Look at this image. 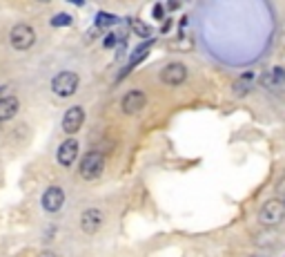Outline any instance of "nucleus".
Returning a JSON list of instances; mask_svg holds the SVG:
<instances>
[{"mask_svg":"<svg viewBox=\"0 0 285 257\" xmlns=\"http://www.w3.org/2000/svg\"><path fill=\"white\" fill-rule=\"evenodd\" d=\"M40 203H43V208L47 212H58L62 208V203H65V193H62V188H58V186L47 188L43 194V199H40Z\"/></svg>","mask_w":285,"mask_h":257,"instance_id":"nucleus-9","label":"nucleus"},{"mask_svg":"<svg viewBox=\"0 0 285 257\" xmlns=\"http://www.w3.org/2000/svg\"><path fill=\"white\" fill-rule=\"evenodd\" d=\"M185 78H187V67L183 63H169L160 72V81L169 87H176L181 83H185Z\"/></svg>","mask_w":285,"mask_h":257,"instance_id":"nucleus-5","label":"nucleus"},{"mask_svg":"<svg viewBox=\"0 0 285 257\" xmlns=\"http://www.w3.org/2000/svg\"><path fill=\"white\" fill-rule=\"evenodd\" d=\"M83 123H85V110L80 105H71L65 112V117H62V130L67 134H76L83 128Z\"/></svg>","mask_w":285,"mask_h":257,"instance_id":"nucleus-6","label":"nucleus"},{"mask_svg":"<svg viewBox=\"0 0 285 257\" xmlns=\"http://www.w3.org/2000/svg\"><path fill=\"white\" fill-rule=\"evenodd\" d=\"M18 108H20V101H18L13 94H4V96H0V123L11 121V119L16 117Z\"/></svg>","mask_w":285,"mask_h":257,"instance_id":"nucleus-12","label":"nucleus"},{"mask_svg":"<svg viewBox=\"0 0 285 257\" xmlns=\"http://www.w3.org/2000/svg\"><path fill=\"white\" fill-rule=\"evenodd\" d=\"M9 38H11V45L16 47V50L25 52V50H29V47L36 43V32H34V27L20 23V25H16V27L11 29Z\"/></svg>","mask_w":285,"mask_h":257,"instance_id":"nucleus-4","label":"nucleus"},{"mask_svg":"<svg viewBox=\"0 0 285 257\" xmlns=\"http://www.w3.org/2000/svg\"><path fill=\"white\" fill-rule=\"evenodd\" d=\"M40 257H56V255H53V253H51V251H45V253H43V255H40Z\"/></svg>","mask_w":285,"mask_h":257,"instance_id":"nucleus-20","label":"nucleus"},{"mask_svg":"<svg viewBox=\"0 0 285 257\" xmlns=\"http://www.w3.org/2000/svg\"><path fill=\"white\" fill-rule=\"evenodd\" d=\"M258 83L270 92H283L285 90V69L283 67H272L270 72H265L261 78H258Z\"/></svg>","mask_w":285,"mask_h":257,"instance_id":"nucleus-7","label":"nucleus"},{"mask_svg":"<svg viewBox=\"0 0 285 257\" xmlns=\"http://www.w3.org/2000/svg\"><path fill=\"white\" fill-rule=\"evenodd\" d=\"M100 226H102V212L98 210V208H87V210L83 212V217H80V228H83V233L94 235V233H98Z\"/></svg>","mask_w":285,"mask_h":257,"instance_id":"nucleus-11","label":"nucleus"},{"mask_svg":"<svg viewBox=\"0 0 285 257\" xmlns=\"http://www.w3.org/2000/svg\"><path fill=\"white\" fill-rule=\"evenodd\" d=\"M154 16H156V18H163V7H160V5L154 7Z\"/></svg>","mask_w":285,"mask_h":257,"instance_id":"nucleus-19","label":"nucleus"},{"mask_svg":"<svg viewBox=\"0 0 285 257\" xmlns=\"http://www.w3.org/2000/svg\"><path fill=\"white\" fill-rule=\"evenodd\" d=\"M129 25H132V29L138 34V36H151V29L147 27L145 23H141V20L132 18V20H129Z\"/></svg>","mask_w":285,"mask_h":257,"instance_id":"nucleus-14","label":"nucleus"},{"mask_svg":"<svg viewBox=\"0 0 285 257\" xmlns=\"http://www.w3.org/2000/svg\"><path fill=\"white\" fill-rule=\"evenodd\" d=\"M252 81H254V74H245L243 78H238V81L232 85V90H234V96H245L249 90H252Z\"/></svg>","mask_w":285,"mask_h":257,"instance_id":"nucleus-13","label":"nucleus"},{"mask_svg":"<svg viewBox=\"0 0 285 257\" xmlns=\"http://www.w3.org/2000/svg\"><path fill=\"white\" fill-rule=\"evenodd\" d=\"M76 157H78V141H76V139H67V141H62V143L58 145L56 159H58L60 166L69 168L71 163L76 161Z\"/></svg>","mask_w":285,"mask_h":257,"instance_id":"nucleus-10","label":"nucleus"},{"mask_svg":"<svg viewBox=\"0 0 285 257\" xmlns=\"http://www.w3.org/2000/svg\"><path fill=\"white\" fill-rule=\"evenodd\" d=\"M145 105H147V96L138 90L127 92V94L123 96V101H120V108H123L125 114H138V112H142Z\"/></svg>","mask_w":285,"mask_h":257,"instance_id":"nucleus-8","label":"nucleus"},{"mask_svg":"<svg viewBox=\"0 0 285 257\" xmlns=\"http://www.w3.org/2000/svg\"><path fill=\"white\" fill-rule=\"evenodd\" d=\"M114 43H116V34H109V38L105 41V47H111Z\"/></svg>","mask_w":285,"mask_h":257,"instance_id":"nucleus-18","label":"nucleus"},{"mask_svg":"<svg viewBox=\"0 0 285 257\" xmlns=\"http://www.w3.org/2000/svg\"><path fill=\"white\" fill-rule=\"evenodd\" d=\"M51 25H53V27H58V25H71V16H69V14H58V16H53Z\"/></svg>","mask_w":285,"mask_h":257,"instance_id":"nucleus-17","label":"nucleus"},{"mask_svg":"<svg viewBox=\"0 0 285 257\" xmlns=\"http://www.w3.org/2000/svg\"><path fill=\"white\" fill-rule=\"evenodd\" d=\"M78 74L76 72H60L53 76L51 81V90L56 96H62V99H67V96H74L76 90H78Z\"/></svg>","mask_w":285,"mask_h":257,"instance_id":"nucleus-3","label":"nucleus"},{"mask_svg":"<svg viewBox=\"0 0 285 257\" xmlns=\"http://www.w3.org/2000/svg\"><path fill=\"white\" fill-rule=\"evenodd\" d=\"M285 219V201L283 199H270L263 203L261 212H258V221L263 226H279Z\"/></svg>","mask_w":285,"mask_h":257,"instance_id":"nucleus-2","label":"nucleus"},{"mask_svg":"<svg viewBox=\"0 0 285 257\" xmlns=\"http://www.w3.org/2000/svg\"><path fill=\"white\" fill-rule=\"evenodd\" d=\"M116 20H118L116 16H111V14H102V11L96 16V25H98V27H107V25H114Z\"/></svg>","mask_w":285,"mask_h":257,"instance_id":"nucleus-15","label":"nucleus"},{"mask_svg":"<svg viewBox=\"0 0 285 257\" xmlns=\"http://www.w3.org/2000/svg\"><path fill=\"white\" fill-rule=\"evenodd\" d=\"M102 170H105V157H102V152H96V150H92V152H87L83 159H80V177H83L85 181H94L98 179V177L102 175Z\"/></svg>","mask_w":285,"mask_h":257,"instance_id":"nucleus-1","label":"nucleus"},{"mask_svg":"<svg viewBox=\"0 0 285 257\" xmlns=\"http://www.w3.org/2000/svg\"><path fill=\"white\" fill-rule=\"evenodd\" d=\"M147 50H149V43H145V45L138 47V50H136V56H132V63H129V67H134L138 61L145 59V52H147ZM129 67H127V69H129ZM127 69H125V72H127Z\"/></svg>","mask_w":285,"mask_h":257,"instance_id":"nucleus-16","label":"nucleus"}]
</instances>
